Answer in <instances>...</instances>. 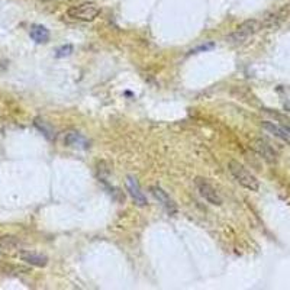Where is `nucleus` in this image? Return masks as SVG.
Wrapping results in <instances>:
<instances>
[{"label": "nucleus", "instance_id": "nucleus-1", "mask_svg": "<svg viewBox=\"0 0 290 290\" xmlns=\"http://www.w3.org/2000/svg\"><path fill=\"white\" fill-rule=\"evenodd\" d=\"M228 168L232 176L235 177V180L240 183L241 186H244L245 189L251 191H257L260 189V182L257 180V177L253 173H249L248 170L242 164H240L238 161H235V160L229 161Z\"/></svg>", "mask_w": 290, "mask_h": 290}, {"label": "nucleus", "instance_id": "nucleus-2", "mask_svg": "<svg viewBox=\"0 0 290 290\" xmlns=\"http://www.w3.org/2000/svg\"><path fill=\"white\" fill-rule=\"evenodd\" d=\"M258 29V22L257 21H247L244 24H241L235 32H232L228 36V42L235 44V45H240L248 40L249 36H253L254 33L257 32Z\"/></svg>", "mask_w": 290, "mask_h": 290}, {"label": "nucleus", "instance_id": "nucleus-3", "mask_svg": "<svg viewBox=\"0 0 290 290\" xmlns=\"http://www.w3.org/2000/svg\"><path fill=\"white\" fill-rule=\"evenodd\" d=\"M67 15L77 21H84V22H90L94 17L99 15V8L94 3H83L79 6H73L68 9Z\"/></svg>", "mask_w": 290, "mask_h": 290}, {"label": "nucleus", "instance_id": "nucleus-4", "mask_svg": "<svg viewBox=\"0 0 290 290\" xmlns=\"http://www.w3.org/2000/svg\"><path fill=\"white\" fill-rule=\"evenodd\" d=\"M195 184H196V187H198V190H199L200 196L206 200L207 203L215 205V206H221V205H222V198H221V195L216 191V189L210 183H207L205 179L198 177V179L195 180Z\"/></svg>", "mask_w": 290, "mask_h": 290}, {"label": "nucleus", "instance_id": "nucleus-5", "mask_svg": "<svg viewBox=\"0 0 290 290\" xmlns=\"http://www.w3.org/2000/svg\"><path fill=\"white\" fill-rule=\"evenodd\" d=\"M125 183H126V189L129 191V195L132 196V199L135 200V203H137L138 206H147L148 202H147L145 195L141 191V187H140V184L137 182V179L132 177V176H128Z\"/></svg>", "mask_w": 290, "mask_h": 290}, {"label": "nucleus", "instance_id": "nucleus-6", "mask_svg": "<svg viewBox=\"0 0 290 290\" xmlns=\"http://www.w3.org/2000/svg\"><path fill=\"white\" fill-rule=\"evenodd\" d=\"M151 193H152V196L158 200V203H161V205L166 207L170 214H176L177 207H176L174 200L171 199V198H170V196H168V195H167L166 191L163 190L161 187H158V186L151 187Z\"/></svg>", "mask_w": 290, "mask_h": 290}, {"label": "nucleus", "instance_id": "nucleus-7", "mask_svg": "<svg viewBox=\"0 0 290 290\" xmlns=\"http://www.w3.org/2000/svg\"><path fill=\"white\" fill-rule=\"evenodd\" d=\"M19 257H21L22 261H25V263L31 265H35V267H45L48 264V257L47 256L33 253V251H21Z\"/></svg>", "mask_w": 290, "mask_h": 290}, {"label": "nucleus", "instance_id": "nucleus-8", "mask_svg": "<svg viewBox=\"0 0 290 290\" xmlns=\"http://www.w3.org/2000/svg\"><path fill=\"white\" fill-rule=\"evenodd\" d=\"M253 148L256 149L258 154L263 158H265L267 161H270V163L276 161L277 154H276V151L272 148V145L268 142L263 141V140H257V141L253 142Z\"/></svg>", "mask_w": 290, "mask_h": 290}, {"label": "nucleus", "instance_id": "nucleus-9", "mask_svg": "<svg viewBox=\"0 0 290 290\" xmlns=\"http://www.w3.org/2000/svg\"><path fill=\"white\" fill-rule=\"evenodd\" d=\"M29 36L36 44H45L50 41V31L42 25H32L29 29Z\"/></svg>", "mask_w": 290, "mask_h": 290}, {"label": "nucleus", "instance_id": "nucleus-10", "mask_svg": "<svg viewBox=\"0 0 290 290\" xmlns=\"http://www.w3.org/2000/svg\"><path fill=\"white\" fill-rule=\"evenodd\" d=\"M64 142H66V145H68V147H74V148H87V147H89L87 140L77 132L67 133L66 138H64Z\"/></svg>", "mask_w": 290, "mask_h": 290}, {"label": "nucleus", "instance_id": "nucleus-11", "mask_svg": "<svg viewBox=\"0 0 290 290\" xmlns=\"http://www.w3.org/2000/svg\"><path fill=\"white\" fill-rule=\"evenodd\" d=\"M21 247V242L15 237H0V254L13 253Z\"/></svg>", "mask_w": 290, "mask_h": 290}, {"label": "nucleus", "instance_id": "nucleus-12", "mask_svg": "<svg viewBox=\"0 0 290 290\" xmlns=\"http://www.w3.org/2000/svg\"><path fill=\"white\" fill-rule=\"evenodd\" d=\"M263 128L265 131L273 133L274 137H279L280 140H284V141L289 140V133L286 132V129L283 126H279V125L273 124V122H263Z\"/></svg>", "mask_w": 290, "mask_h": 290}, {"label": "nucleus", "instance_id": "nucleus-13", "mask_svg": "<svg viewBox=\"0 0 290 290\" xmlns=\"http://www.w3.org/2000/svg\"><path fill=\"white\" fill-rule=\"evenodd\" d=\"M71 52H73V47H71V45H63L61 48H58V50H57V54H55V57H57V58L67 57V55H70Z\"/></svg>", "mask_w": 290, "mask_h": 290}, {"label": "nucleus", "instance_id": "nucleus-14", "mask_svg": "<svg viewBox=\"0 0 290 290\" xmlns=\"http://www.w3.org/2000/svg\"><path fill=\"white\" fill-rule=\"evenodd\" d=\"M35 125H36V128H38L40 131H42V132L45 133V135H47V137L50 138L51 129L48 128V126H47V125H45V122H44V121H41V119H36V121H35Z\"/></svg>", "mask_w": 290, "mask_h": 290}, {"label": "nucleus", "instance_id": "nucleus-15", "mask_svg": "<svg viewBox=\"0 0 290 290\" xmlns=\"http://www.w3.org/2000/svg\"><path fill=\"white\" fill-rule=\"evenodd\" d=\"M215 47V44L214 42H209L207 45H202V47H199L198 50H195V51H191V52H199V51H207V50H212Z\"/></svg>", "mask_w": 290, "mask_h": 290}, {"label": "nucleus", "instance_id": "nucleus-16", "mask_svg": "<svg viewBox=\"0 0 290 290\" xmlns=\"http://www.w3.org/2000/svg\"><path fill=\"white\" fill-rule=\"evenodd\" d=\"M283 128L286 129V132L290 135V122L289 121H286V122H283Z\"/></svg>", "mask_w": 290, "mask_h": 290}]
</instances>
